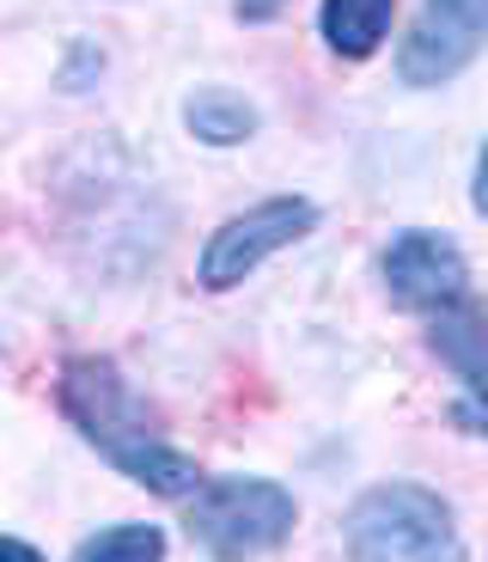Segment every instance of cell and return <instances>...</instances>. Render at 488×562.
<instances>
[{
	"mask_svg": "<svg viewBox=\"0 0 488 562\" xmlns=\"http://www.w3.org/2000/svg\"><path fill=\"white\" fill-rule=\"evenodd\" d=\"M61 409L80 422V435L92 440L123 477L147 483L159 495H202V471L195 459L171 452L166 440L147 428L140 404L128 397V385L116 380L111 361H68L61 367Z\"/></svg>",
	"mask_w": 488,
	"mask_h": 562,
	"instance_id": "cell-1",
	"label": "cell"
},
{
	"mask_svg": "<svg viewBox=\"0 0 488 562\" xmlns=\"http://www.w3.org/2000/svg\"><path fill=\"white\" fill-rule=\"evenodd\" d=\"M349 557L354 562H464V538L452 507L421 483H378L349 507Z\"/></svg>",
	"mask_w": 488,
	"mask_h": 562,
	"instance_id": "cell-2",
	"label": "cell"
},
{
	"mask_svg": "<svg viewBox=\"0 0 488 562\" xmlns=\"http://www.w3.org/2000/svg\"><path fill=\"white\" fill-rule=\"evenodd\" d=\"M293 495L281 483L263 477H220L195 495L190 507V532L195 544L208 550L214 562H245V557H263L275 550L281 538L293 532Z\"/></svg>",
	"mask_w": 488,
	"mask_h": 562,
	"instance_id": "cell-3",
	"label": "cell"
},
{
	"mask_svg": "<svg viewBox=\"0 0 488 562\" xmlns=\"http://www.w3.org/2000/svg\"><path fill=\"white\" fill-rule=\"evenodd\" d=\"M311 226H318V209H311L306 196H275L251 214H232V221L208 239V251H202V281H208V288H238L263 257L299 245Z\"/></svg>",
	"mask_w": 488,
	"mask_h": 562,
	"instance_id": "cell-4",
	"label": "cell"
},
{
	"mask_svg": "<svg viewBox=\"0 0 488 562\" xmlns=\"http://www.w3.org/2000/svg\"><path fill=\"white\" fill-rule=\"evenodd\" d=\"M488 37V0H428L416 31L397 49V74L409 86H440L458 68H470Z\"/></svg>",
	"mask_w": 488,
	"mask_h": 562,
	"instance_id": "cell-5",
	"label": "cell"
},
{
	"mask_svg": "<svg viewBox=\"0 0 488 562\" xmlns=\"http://www.w3.org/2000/svg\"><path fill=\"white\" fill-rule=\"evenodd\" d=\"M385 288L409 312H452L470 294V269L446 233H404L385 251Z\"/></svg>",
	"mask_w": 488,
	"mask_h": 562,
	"instance_id": "cell-6",
	"label": "cell"
},
{
	"mask_svg": "<svg viewBox=\"0 0 488 562\" xmlns=\"http://www.w3.org/2000/svg\"><path fill=\"white\" fill-rule=\"evenodd\" d=\"M397 0H324V37L336 56H373L390 31Z\"/></svg>",
	"mask_w": 488,
	"mask_h": 562,
	"instance_id": "cell-7",
	"label": "cell"
},
{
	"mask_svg": "<svg viewBox=\"0 0 488 562\" xmlns=\"http://www.w3.org/2000/svg\"><path fill=\"white\" fill-rule=\"evenodd\" d=\"M433 349L464 385H488V324L470 306H452L433 318Z\"/></svg>",
	"mask_w": 488,
	"mask_h": 562,
	"instance_id": "cell-8",
	"label": "cell"
},
{
	"mask_svg": "<svg viewBox=\"0 0 488 562\" xmlns=\"http://www.w3.org/2000/svg\"><path fill=\"white\" fill-rule=\"evenodd\" d=\"M183 116H190V128L208 147H238V140L257 135V111L245 99H232V92H195L190 104H183Z\"/></svg>",
	"mask_w": 488,
	"mask_h": 562,
	"instance_id": "cell-9",
	"label": "cell"
},
{
	"mask_svg": "<svg viewBox=\"0 0 488 562\" xmlns=\"http://www.w3.org/2000/svg\"><path fill=\"white\" fill-rule=\"evenodd\" d=\"M73 562H166V532L159 526H111L80 544Z\"/></svg>",
	"mask_w": 488,
	"mask_h": 562,
	"instance_id": "cell-10",
	"label": "cell"
},
{
	"mask_svg": "<svg viewBox=\"0 0 488 562\" xmlns=\"http://www.w3.org/2000/svg\"><path fill=\"white\" fill-rule=\"evenodd\" d=\"M452 422H458V428H470V435H488V385H470V397H464V404H452Z\"/></svg>",
	"mask_w": 488,
	"mask_h": 562,
	"instance_id": "cell-11",
	"label": "cell"
},
{
	"mask_svg": "<svg viewBox=\"0 0 488 562\" xmlns=\"http://www.w3.org/2000/svg\"><path fill=\"white\" fill-rule=\"evenodd\" d=\"M287 0H238V19H275Z\"/></svg>",
	"mask_w": 488,
	"mask_h": 562,
	"instance_id": "cell-12",
	"label": "cell"
},
{
	"mask_svg": "<svg viewBox=\"0 0 488 562\" xmlns=\"http://www.w3.org/2000/svg\"><path fill=\"white\" fill-rule=\"evenodd\" d=\"M0 562H43V557L25 544V538H7V544H0Z\"/></svg>",
	"mask_w": 488,
	"mask_h": 562,
	"instance_id": "cell-13",
	"label": "cell"
},
{
	"mask_svg": "<svg viewBox=\"0 0 488 562\" xmlns=\"http://www.w3.org/2000/svg\"><path fill=\"white\" fill-rule=\"evenodd\" d=\"M476 209L488 214V140H483V159H476Z\"/></svg>",
	"mask_w": 488,
	"mask_h": 562,
	"instance_id": "cell-14",
	"label": "cell"
}]
</instances>
